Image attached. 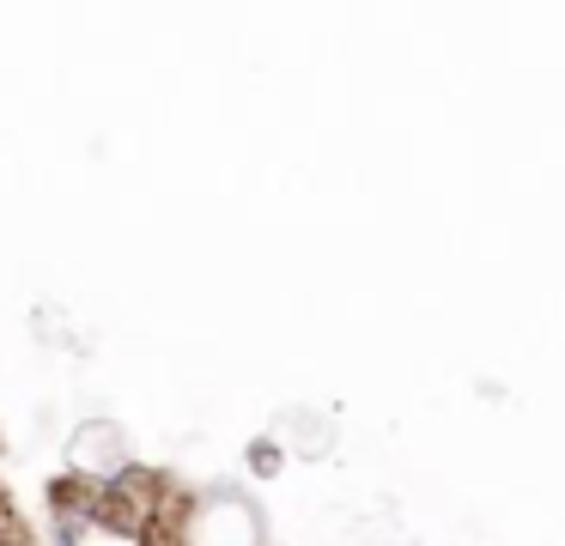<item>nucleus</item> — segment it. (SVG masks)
I'll return each mask as SVG.
<instances>
[{
    "label": "nucleus",
    "mask_w": 565,
    "mask_h": 546,
    "mask_svg": "<svg viewBox=\"0 0 565 546\" xmlns=\"http://www.w3.org/2000/svg\"><path fill=\"white\" fill-rule=\"evenodd\" d=\"M244 461H249V473H262V480H274V473H280V443H274V437H256V443L244 449Z\"/></svg>",
    "instance_id": "nucleus-2"
},
{
    "label": "nucleus",
    "mask_w": 565,
    "mask_h": 546,
    "mask_svg": "<svg viewBox=\"0 0 565 546\" xmlns=\"http://www.w3.org/2000/svg\"><path fill=\"white\" fill-rule=\"evenodd\" d=\"M50 504L55 510H67V504H74V480H55L50 485ZM104 504H110V492H92V485H86V492H79V516H104Z\"/></svg>",
    "instance_id": "nucleus-1"
}]
</instances>
